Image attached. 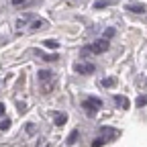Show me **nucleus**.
<instances>
[{
	"instance_id": "obj_1",
	"label": "nucleus",
	"mask_w": 147,
	"mask_h": 147,
	"mask_svg": "<svg viewBox=\"0 0 147 147\" xmlns=\"http://www.w3.org/2000/svg\"><path fill=\"white\" fill-rule=\"evenodd\" d=\"M82 106H84V110H86L90 117H94V115L98 113V108L102 106V102H100L98 98H94V96H90L88 100H84V104H82Z\"/></svg>"
},
{
	"instance_id": "obj_2",
	"label": "nucleus",
	"mask_w": 147,
	"mask_h": 147,
	"mask_svg": "<svg viewBox=\"0 0 147 147\" xmlns=\"http://www.w3.org/2000/svg\"><path fill=\"white\" fill-rule=\"evenodd\" d=\"M106 49H108V41H106V39H100V41H96V43L90 45V51H92V53H102V51H106Z\"/></svg>"
},
{
	"instance_id": "obj_3",
	"label": "nucleus",
	"mask_w": 147,
	"mask_h": 147,
	"mask_svg": "<svg viewBox=\"0 0 147 147\" xmlns=\"http://www.w3.org/2000/svg\"><path fill=\"white\" fill-rule=\"evenodd\" d=\"M74 69H76L78 74H92V71H94V65H92V63H76Z\"/></svg>"
},
{
	"instance_id": "obj_4",
	"label": "nucleus",
	"mask_w": 147,
	"mask_h": 147,
	"mask_svg": "<svg viewBox=\"0 0 147 147\" xmlns=\"http://www.w3.org/2000/svg\"><path fill=\"white\" fill-rule=\"evenodd\" d=\"M102 135H104L106 139H115V137H119V131H115V129H106V127H102Z\"/></svg>"
},
{
	"instance_id": "obj_5",
	"label": "nucleus",
	"mask_w": 147,
	"mask_h": 147,
	"mask_svg": "<svg viewBox=\"0 0 147 147\" xmlns=\"http://www.w3.org/2000/svg\"><path fill=\"white\" fill-rule=\"evenodd\" d=\"M115 102H117L119 106H123V108H129V104H131L127 96H115Z\"/></svg>"
},
{
	"instance_id": "obj_6",
	"label": "nucleus",
	"mask_w": 147,
	"mask_h": 147,
	"mask_svg": "<svg viewBox=\"0 0 147 147\" xmlns=\"http://www.w3.org/2000/svg\"><path fill=\"white\" fill-rule=\"evenodd\" d=\"M51 76H53V74H51V71H47V69L39 71V80H41V82H49V80H51Z\"/></svg>"
},
{
	"instance_id": "obj_7",
	"label": "nucleus",
	"mask_w": 147,
	"mask_h": 147,
	"mask_svg": "<svg viewBox=\"0 0 147 147\" xmlns=\"http://www.w3.org/2000/svg\"><path fill=\"white\" fill-rule=\"evenodd\" d=\"M115 82H117L115 78H104V80H100V84L106 86V88H108V86H115Z\"/></svg>"
},
{
	"instance_id": "obj_8",
	"label": "nucleus",
	"mask_w": 147,
	"mask_h": 147,
	"mask_svg": "<svg viewBox=\"0 0 147 147\" xmlns=\"http://www.w3.org/2000/svg\"><path fill=\"white\" fill-rule=\"evenodd\" d=\"M129 10H133V12H145V6L143 4H133V6H129Z\"/></svg>"
},
{
	"instance_id": "obj_9",
	"label": "nucleus",
	"mask_w": 147,
	"mask_h": 147,
	"mask_svg": "<svg viewBox=\"0 0 147 147\" xmlns=\"http://www.w3.org/2000/svg\"><path fill=\"white\" fill-rule=\"evenodd\" d=\"M110 2H113V0H98V2L94 4V8H104V6H108Z\"/></svg>"
},
{
	"instance_id": "obj_10",
	"label": "nucleus",
	"mask_w": 147,
	"mask_h": 147,
	"mask_svg": "<svg viewBox=\"0 0 147 147\" xmlns=\"http://www.w3.org/2000/svg\"><path fill=\"white\" fill-rule=\"evenodd\" d=\"M45 47H49V49H57L59 43H57V41H53V39H49V41H45Z\"/></svg>"
},
{
	"instance_id": "obj_11",
	"label": "nucleus",
	"mask_w": 147,
	"mask_h": 147,
	"mask_svg": "<svg viewBox=\"0 0 147 147\" xmlns=\"http://www.w3.org/2000/svg\"><path fill=\"white\" fill-rule=\"evenodd\" d=\"M63 123H65V115H63V113H59L57 117H55V125H63Z\"/></svg>"
},
{
	"instance_id": "obj_12",
	"label": "nucleus",
	"mask_w": 147,
	"mask_h": 147,
	"mask_svg": "<svg viewBox=\"0 0 147 147\" xmlns=\"http://www.w3.org/2000/svg\"><path fill=\"white\" fill-rule=\"evenodd\" d=\"M106 141H108V139H106V137H98V139H96V141H94V143H92V145H94V147H100V145H104V143H106Z\"/></svg>"
},
{
	"instance_id": "obj_13",
	"label": "nucleus",
	"mask_w": 147,
	"mask_h": 147,
	"mask_svg": "<svg viewBox=\"0 0 147 147\" xmlns=\"http://www.w3.org/2000/svg\"><path fill=\"white\" fill-rule=\"evenodd\" d=\"M10 127V121L6 119V121H2V123H0V129H2V131H6V129Z\"/></svg>"
},
{
	"instance_id": "obj_14",
	"label": "nucleus",
	"mask_w": 147,
	"mask_h": 147,
	"mask_svg": "<svg viewBox=\"0 0 147 147\" xmlns=\"http://www.w3.org/2000/svg\"><path fill=\"white\" fill-rule=\"evenodd\" d=\"M145 102H147V98H145V96H141V98H139V100H137V104H139V106H143V104H145Z\"/></svg>"
},
{
	"instance_id": "obj_15",
	"label": "nucleus",
	"mask_w": 147,
	"mask_h": 147,
	"mask_svg": "<svg viewBox=\"0 0 147 147\" xmlns=\"http://www.w3.org/2000/svg\"><path fill=\"white\" fill-rule=\"evenodd\" d=\"M43 25H45V23H43V21H37V23H35V25H33V29H39V27H43Z\"/></svg>"
},
{
	"instance_id": "obj_16",
	"label": "nucleus",
	"mask_w": 147,
	"mask_h": 147,
	"mask_svg": "<svg viewBox=\"0 0 147 147\" xmlns=\"http://www.w3.org/2000/svg\"><path fill=\"white\" fill-rule=\"evenodd\" d=\"M25 0H12V4H23Z\"/></svg>"
},
{
	"instance_id": "obj_17",
	"label": "nucleus",
	"mask_w": 147,
	"mask_h": 147,
	"mask_svg": "<svg viewBox=\"0 0 147 147\" xmlns=\"http://www.w3.org/2000/svg\"><path fill=\"white\" fill-rule=\"evenodd\" d=\"M2 115H4V106H2V104H0V117H2Z\"/></svg>"
}]
</instances>
